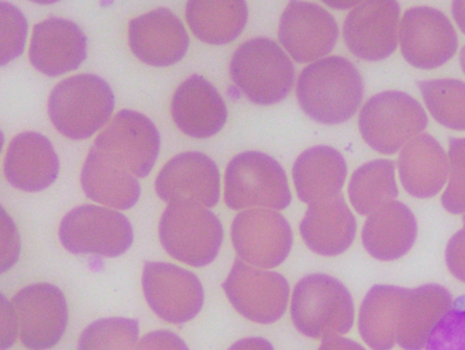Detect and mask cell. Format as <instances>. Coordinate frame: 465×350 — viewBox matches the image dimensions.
<instances>
[{
	"label": "cell",
	"mask_w": 465,
	"mask_h": 350,
	"mask_svg": "<svg viewBox=\"0 0 465 350\" xmlns=\"http://www.w3.org/2000/svg\"><path fill=\"white\" fill-rule=\"evenodd\" d=\"M446 263L450 273L457 280L465 283V229L457 232L450 239L446 249Z\"/></svg>",
	"instance_id": "cell-37"
},
{
	"label": "cell",
	"mask_w": 465,
	"mask_h": 350,
	"mask_svg": "<svg viewBox=\"0 0 465 350\" xmlns=\"http://www.w3.org/2000/svg\"><path fill=\"white\" fill-rule=\"evenodd\" d=\"M401 6L393 0H370L352 7L344 22L349 50L364 61H381L398 48Z\"/></svg>",
	"instance_id": "cell-16"
},
{
	"label": "cell",
	"mask_w": 465,
	"mask_h": 350,
	"mask_svg": "<svg viewBox=\"0 0 465 350\" xmlns=\"http://www.w3.org/2000/svg\"><path fill=\"white\" fill-rule=\"evenodd\" d=\"M357 221L343 195L309 205L301 235L306 246L321 255H339L346 252L355 239Z\"/></svg>",
	"instance_id": "cell-22"
},
{
	"label": "cell",
	"mask_w": 465,
	"mask_h": 350,
	"mask_svg": "<svg viewBox=\"0 0 465 350\" xmlns=\"http://www.w3.org/2000/svg\"><path fill=\"white\" fill-rule=\"evenodd\" d=\"M171 112L176 126L193 139H208L223 129L227 106L217 89L201 75L185 79L173 96Z\"/></svg>",
	"instance_id": "cell-20"
},
{
	"label": "cell",
	"mask_w": 465,
	"mask_h": 350,
	"mask_svg": "<svg viewBox=\"0 0 465 350\" xmlns=\"http://www.w3.org/2000/svg\"><path fill=\"white\" fill-rule=\"evenodd\" d=\"M449 167V184L441 204L450 214H465V139H450Z\"/></svg>",
	"instance_id": "cell-33"
},
{
	"label": "cell",
	"mask_w": 465,
	"mask_h": 350,
	"mask_svg": "<svg viewBox=\"0 0 465 350\" xmlns=\"http://www.w3.org/2000/svg\"><path fill=\"white\" fill-rule=\"evenodd\" d=\"M133 237L129 219L104 206H78L60 225L61 244L74 255L117 257L132 247Z\"/></svg>",
	"instance_id": "cell-8"
},
{
	"label": "cell",
	"mask_w": 465,
	"mask_h": 350,
	"mask_svg": "<svg viewBox=\"0 0 465 350\" xmlns=\"http://www.w3.org/2000/svg\"><path fill=\"white\" fill-rule=\"evenodd\" d=\"M232 239L239 259L258 268L282 265L293 242L290 222L272 209L240 212L232 221Z\"/></svg>",
	"instance_id": "cell-11"
},
{
	"label": "cell",
	"mask_w": 465,
	"mask_h": 350,
	"mask_svg": "<svg viewBox=\"0 0 465 350\" xmlns=\"http://www.w3.org/2000/svg\"><path fill=\"white\" fill-rule=\"evenodd\" d=\"M418 236L415 215L402 202L392 201L372 212L362 227L365 250L381 262L401 259Z\"/></svg>",
	"instance_id": "cell-25"
},
{
	"label": "cell",
	"mask_w": 465,
	"mask_h": 350,
	"mask_svg": "<svg viewBox=\"0 0 465 350\" xmlns=\"http://www.w3.org/2000/svg\"><path fill=\"white\" fill-rule=\"evenodd\" d=\"M453 303V295L443 285L406 288L396 344L403 350L425 349L437 324L449 313Z\"/></svg>",
	"instance_id": "cell-23"
},
{
	"label": "cell",
	"mask_w": 465,
	"mask_h": 350,
	"mask_svg": "<svg viewBox=\"0 0 465 350\" xmlns=\"http://www.w3.org/2000/svg\"><path fill=\"white\" fill-rule=\"evenodd\" d=\"M419 89L431 116L453 130H465V83L459 79L419 81Z\"/></svg>",
	"instance_id": "cell-31"
},
{
	"label": "cell",
	"mask_w": 465,
	"mask_h": 350,
	"mask_svg": "<svg viewBox=\"0 0 465 350\" xmlns=\"http://www.w3.org/2000/svg\"><path fill=\"white\" fill-rule=\"evenodd\" d=\"M293 325L312 339L343 336L354 325V301L346 285L327 275H309L296 285L291 301Z\"/></svg>",
	"instance_id": "cell-2"
},
{
	"label": "cell",
	"mask_w": 465,
	"mask_h": 350,
	"mask_svg": "<svg viewBox=\"0 0 465 350\" xmlns=\"http://www.w3.org/2000/svg\"><path fill=\"white\" fill-rule=\"evenodd\" d=\"M230 76L252 104L273 105L290 95L296 71L291 58L271 38L255 37L232 54Z\"/></svg>",
	"instance_id": "cell-4"
},
{
	"label": "cell",
	"mask_w": 465,
	"mask_h": 350,
	"mask_svg": "<svg viewBox=\"0 0 465 350\" xmlns=\"http://www.w3.org/2000/svg\"><path fill=\"white\" fill-rule=\"evenodd\" d=\"M462 224H464V229H465V214H464V216H462Z\"/></svg>",
	"instance_id": "cell-44"
},
{
	"label": "cell",
	"mask_w": 465,
	"mask_h": 350,
	"mask_svg": "<svg viewBox=\"0 0 465 350\" xmlns=\"http://www.w3.org/2000/svg\"><path fill=\"white\" fill-rule=\"evenodd\" d=\"M398 168L403 188L415 198L436 196L449 181V155L428 133H421L401 150Z\"/></svg>",
	"instance_id": "cell-24"
},
{
	"label": "cell",
	"mask_w": 465,
	"mask_h": 350,
	"mask_svg": "<svg viewBox=\"0 0 465 350\" xmlns=\"http://www.w3.org/2000/svg\"><path fill=\"white\" fill-rule=\"evenodd\" d=\"M299 199L306 204L340 195L347 177L343 155L329 145H314L298 155L292 170Z\"/></svg>",
	"instance_id": "cell-26"
},
{
	"label": "cell",
	"mask_w": 465,
	"mask_h": 350,
	"mask_svg": "<svg viewBox=\"0 0 465 350\" xmlns=\"http://www.w3.org/2000/svg\"><path fill=\"white\" fill-rule=\"evenodd\" d=\"M296 98L311 119L323 125H341L359 112L364 99V79L347 58H322L303 68Z\"/></svg>",
	"instance_id": "cell-1"
},
{
	"label": "cell",
	"mask_w": 465,
	"mask_h": 350,
	"mask_svg": "<svg viewBox=\"0 0 465 350\" xmlns=\"http://www.w3.org/2000/svg\"><path fill=\"white\" fill-rule=\"evenodd\" d=\"M2 350L9 349L13 342L16 341L17 335V318L15 306L7 301L2 294Z\"/></svg>",
	"instance_id": "cell-39"
},
{
	"label": "cell",
	"mask_w": 465,
	"mask_h": 350,
	"mask_svg": "<svg viewBox=\"0 0 465 350\" xmlns=\"http://www.w3.org/2000/svg\"><path fill=\"white\" fill-rule=\"evenodd\" d=\"M362 139L381 155L400 152L428 126V114L405 92H381L365 102L359 119Z\"/></svg>",
	"instance_id": "cell-6"
},
{
	"label": "cell",
	"mask_w": 465,
	"mask_h": 350,
	"mask_svg": "<svg viewBox=\"0 0 465 350\" xmlns=\"http://www.w3.org/2000/svg\"><path fill=\"white\" fill-rule=\"evenodd\" d=\"M81 184L89 199L120 211L133 208L142 194L137 177L94 145L82 167Z\"/></svg>",
	"instance_id": "cell-27"
},
{
	"label": "cell",
	"mask_w": 465,
	"mask_h": 350,
	"mask_svg": "<svg viewBox=\"0 0 465 350\" xmlns=\"http://www.w3.org/2000/svg\"><path fill=\"white\" fill-rule=\"evenodd\" d=\"M2 15V65L19 57L25 48L27 35V20L19 7L7 2L0 4Z\"/></svg>",
	"instance_id": "cell-35"
},
{
	"label": "cell",
	"mask_w": 465,
	"mask_h": 350,
	"mask_svg": "<svg viewBox=\"0 0 465 350\" xmlns=\"http://www.w3.org/2000/svg\"><path fill=\"white\" fill-rule=\"evenodd\" d=\"M426 350H465V295L437 324Z\"/></svg>",
	"instance_id": "cell-34"
},
{
	"label": "cell",
	"mask_w": 465,
	"mask_h": 350,
	"mask_svg": "<svg viewBox=\"0 0 465 350\" xmlns=\"http://www.w3.org/2000/svg\"><path fill=\"white\" fill-rule=\"evenodd\" d=\"M139 334L134 319H98L82 332L78 350H135Z\"/></svg>",
	"instance_id": "cell-32"
},
{
	"label": "cell",
	"mask_w": 465,
	"mask_h": 350,
	"mask_svg": "<svg viewBox=\"0 0 465 350\" xmlns=\"http://www.w3.org/2000/svg\"><path fill=\"white\" fill-rule=\"evenodd\" d=\"M224 202L230 209L282 211L292 202L285 170L262 152H244L230 161L224 174Z\"/></svg>",
	"instance_id": "cell-5"
},
{
	"label": "cell",
	"mask_w": 465,
	"mask_h": 350,
	"mask_svg": "<svg viewBox=\"0 0 465 350\" xmlns=\"http://www.w3.org/2000/svg\"><path fill=\"white\" fill-rule=\"evenodd\" d=\"M451 12H453L454 20H456L460 29L465 35V0H456V2H453Z\"/></svg>",
	"instance_id": "cell-42"
},
{
	"label": "cell",
	"mask_w": 465,
	"mask_h": 350,
	"mask_svg": "<svg viewBox=\"0 0 465 350\" xmlns=\"http://www.w3.org/2000/svg\"><path fill=\"white\" fill-rule=\"evenodd\" d=\"M158 234L168 255L193 267L214 262L223 244L221 219L195 204H170L161 216Z\"/></svg>",
	"instance_id": "cell-7"
},
{
	"label": "cell",
	"mask_w": 465,
	"mask_h": 350,
	"mask_svg": "<svg viewBox=\"0 0 465 350\" xmlns=\"http://www.w3.org/2000/svg\"><path fill=\"white\" fill-rule=\"evenodd\" d=\"M318 350H365L361 345L352 341V339L337 338L326 339L323 344L321 345Z\"/></svg>",
	"instance_id": "cell-40"
},
{
	"label": "cell",
	"mask_w": 465,
	"mask_h": 350,
	"mask_svg": "<svg viewBox=\"0 0 465 350\" xmlns=\"http://www.w3.org/2000/svg\"><path fill=\"white\" fill-rule=\"evenodd\" d=\"M143 291L150 308L163 321L176 325L195 318L203 306L201 280L171 263H145Z\"/></svg>",
	"instance_id": "cell-13"
},
{
	"label": "cell",
	"mask_w": 465,
	"mask_h": 350,
	"mask_svg": "<svg viewBox=\"0 0 465 350\" xmlns=\"http://www.w3.org/2000/svg\"><path fill=\"white\" fill-rule=\"evenodd\" d=\"M135 350H189L183 339L170 331H155L145 335Z\"/></svg>",
	"instance_id": "cell-38"
},
{
	"label": "cell",
	"mask_w": 465,
	"mask_h": 350,
	"mask_svg": "<svg viewBox=\"0 0 465 350\" xmlns=\"http://www.w3.org/2000/svg\"><path fill=\"white\" fill-rule=\"evenodd\" d=\"M229 350H273V346L264 338H245L232 344Z\"/></svg>",
	"instance_id": "cell-41"
},
{
	"label": "cell",
	"mask_w": 465,
	"mask_h": 350,
	"mask_svg": "<svg viewBox=\"0 0 465 350\" xmlns=\"http://www.w3.org/2000/svg\"><path fill=\"white\" fill-rule=\"evenodd\" d=\"M155 191L170 204L213 208L221 198V173L216 163L203 153H183L161 168Z\"/></svg>",
	"instance_id": "cell-15"
},
{
	"label": "cell",
	"mask_w": 465,
	"mask_h": 350,
	"mask_svg": "<svg viewBox=\"0 0 465 350\" xmlns=\"http://www.w3.org/2000/svg\"><path fill=\"white\" fill-rule=\"evenodd\" d=\"M20 341L29 350H48L60 342L68 325L63 291L50 283H35L13 298Z\"/></svg>",
	"instance_id": "cell-14"
},
{
	"label": "cell",
	"mask_w": 465,
	"mask_h": 350,
	"mask_svg": "<svg viewBox=\"0 0 465 350\" xmlns=\"http://www.w3.org/2000/svg\"><path fill=\"white\" fill-rule=\"evenodd\" d=\"M278 37L296 63H316L333 51L339 25L319 5L291 2L281 17Z\"/></svg>",
	"instance_id": "cell-17"
},
{
	"label": "cell",
	"mask_w": 465,
	"mask_h": 350,
	"mask_svg": "<svg viewBox=\"0 0 465 350\" xmlns=\"http://www.w3.org/2000/svg\"><path fill=\"white\" fill-rule=\"evenodd\" d=\"M129 45L135 57L153 66H170L185 57L189 35L170 9L160 7L129 25Z\"/></svg>",
	"instance_id": "cell-18"
},
{
	"label": "cell",
	"mask_w": 465,
	"mask_h": 350,
	"mask_svg": "<svg viewBox=\"0 0 465 350\" xmlns=\"http://www.w3.org/2000/svg\"><path fill=\"white\" fill-rule=\"evenodd\" d=\"M401 51L411 65L434 70L454 57L459 37L453 23L439 9H408L400 25Z\"/></svg>",
	"instance_id": "cell-12"
},
{
	"label": "cell",
	"mask_w": 465,
	"mask_h": 350,
	"mask_svg": "<svg viewBox=\"0 0 465 350\" xmlns=\"http://www.w3.org/2000/svg\"><path fill=\"white\" fill-rule=\"evenodd\" d=\"M223 290L237 313L257 324L280 321L290 300V283L282 275L240 259L224 280Z\"/></svg>",
	"instance_id": "cell-9"
},
{
	"label": "cell",
	"mask_w": 465,
	"mask_h": 350,
	"mask_svg": "<svg viewBox=\"0 0 465 350\" xmlns=\"http://www.w3.org/2000/svg\"><path fill=\"white\" fill-rule=\"evenodd\" d=\"M85 33L71 20L50 17L33 29L30 61L40 73L60 76L79 68L86 58Z\"/></svg>",
	"instance_id": "cell-19"
},
{
	"label": "cell",
	"mask_w": 465,
	"mask_h": 350,
	"mask_svg": "<svg viewBox=\"0 0 465 350\" xmlns=\"http://www.w3.org/2000/svg\"><path fill=\"white\" fill-rule=\"evenodd\" d=\"M20 239L16 225L2 208V273H6L19 259Z\"/></svg>",
	"instance_id": "cell-36"
},
{
	"label": "cell",
	"mask_w": 465,
	"mask_h": 350,
	"mask_svg": "<svg viewBox=\"0 0 465 350\" xmlns=\"http://www.w3.org/2000/svg\"><path fill=\"white\" fill-rule=\"evenodd\" d=\"M400 195L395 181V163L391 160H374L361 165L352 174L349 184V196L355 211L370 215L378 211Z\"/></svg>",
	"instance_id": "cell-30"
},
{
	"label": "cell",
	"mask_w": 465,
	"mask_h": 350,
	"mask_svg": "<svg viewBox=\"0 0 465 350\" xmlns=\"http://www.w3.org/2000/svg\"><path fill=\"white\" fill-rule=\"evenodd\" d=\"M114 109L111 85L94 74L64 79L48 98V116L61 135L89 139L107 124Z\"/></svg>",
	"instance_id": "cell-3"
},
{
	"label": "cell",
	"mask_w": 465,
	"mask_h": 350,
	"mask_svg": "<svg viewBox=\"0 0 465 350\" xmlns=\"http://www.w3.org/2000/svg\"><path fill=\"white\" fill-rule=\"evenodd\" d=\"M94 145L134 177L144 178L157 161L161 136L145 115L123 109L96 137Z\"/></svg>",
	"instance_id": "cell-10"
},
{
	"label": "cell",
	"mask_w": 465,
	"mask_h": 350,
	"mask_svg": "<svg viewBox=\"0 0 465 350\" xmlns=\"http://www.w3.org/2000/svg\"><path fill=\"white\" fill-rule=\"evenodd\" d=\"M460 64H461L462 73L465 74V45L460 51Z\"/></svg>",
	"instance_id": "cell-43"
},
{
	"label": "cell",
	"mask_w": 465,
	"mask_h": 350,
	"mask_svg": "<svg viewBox=\"0 0 465 350\" xmlns=\"http://www.w3.org/2000/svg\"><path fill=\"white\" fill-rule=\"evenodd\" d=\"M249 17L242 0H191L186 4V22L193 35L208 45H227L236 40Z\"/></svg>",
	"instance_id": "cell-29"
},
{
	"label": "cell",
	"mask_w": 465,
	"mask_h": 350,
	"mask_svg": "<svg viewBox=\"0 0 465 350\" xmlns=\"http://www.w3.org/2000/svg\"><path fill=\"white\" fill-rule=\"evenodd\" d=\"M406 288L374 285L360 308L361 338L372 350H392L398 341L400 313Z\"/></svg>",
	"instance_id": "cell-28"
},
{
	"label": "cell",
	"mask_w": 465,
	"mask_h": 350,
	"mask_svg": "<svg viewBox=\"0 0 465 350\" xmlns=\"http://www.w3.org/2000/svg\"><path fill=\"white\" fill-rule=\"evenodd\" d=\"M4 170L17 190L38 193L57 180L60 160L47 137L35 132L20 133L10 142Z\"/></svg>",
	"instance_id": "cell-21"
}]
</instances>
